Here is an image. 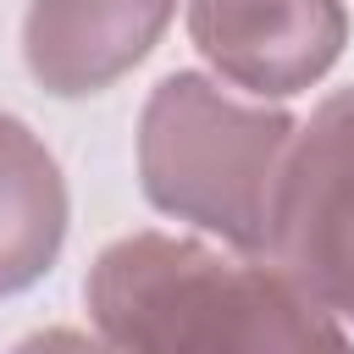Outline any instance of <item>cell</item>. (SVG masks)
<instances>
[{
    "label": "cell",
    "mask_w": 354,
    "mask_h": 354,
    "mask_svg": "<svg viewBox=\"0 0 354 354\" xmlns=\"http://www.w3.org/2000/svg\"><path fill=\"white\" fill-rule=\"evenodd\" d=\"M260 260L315 310L354 332V83L293 127Z\"/></svg>",
    "instance_id": "3957f363"
},
{
    "label": "cell",
    "mask_w": 354,
    "mask_h": 354,
    "mask_svg": "<svg viewBox=\"0 0 354 354\" xmlns=\"http://www.w3.org/2000/svg\"><path fill=\"white\" fill-rule=\"evenodd\" d=\"M83 310L111 348H348V326L293 293L271 266L227 260L177 232H127L83 277Z\"/></svg>",
    "instance_id": "6da1fadb"
},
{
    "label": "cell",
    "mask_w": 354,
    "mask_h": 354,
    "mask_svg": "<svg viewBox=\"0 0 354 354\" xmlns=\"http://www.w3.org/2000/svg\"><path fill=\"white\" fill-rule=\"evenodd\" d=\"M293 127L282 105L232 100L205 72H166L138 111V188L160 216L260 254Z\"/></svg>",
    "instance_id": "7a4b0ae2"
},
{
    "label": "cell",
    "mask_w": 354,
    "mask_h": 354,
    "mask_svg": "<svg viewBox=\"0 0 354 354\" xmlns=\"http://www.w3.org/2000/svg\"><path fill=\"white\" fill-rule=\"evenodd\" d=\"M177 0H28L22 61L55 100H88L122 83L171 28Z\"/></svg>",
    "instance_id": "5b68a950"
},
{
    "label": "cell",
    "mask_w": 354,
    "mask_h": 354,
    "mask_svg": "<svg viewBox=\"0 0 354 354\" xmlns=\"http://www.w3.org/2000/svg\"><path fill=\"white\" fill-rule=\"evenodd\" d=\"M72 221L66 177L50 144L11 111H0V299L28 293L61 260Z\"/></svg>",
    "instance_id": "8992f818"
},
{
    "label": "cell",
    "mask_w": 354,
    "mask_h": 354,
    "mask_svg": "<svg viewBox=\"0 0 354 354\" xmlns=\"http://www.w3.org/2000/svg\"><path fill=\"white\" fill-rule=\"evenodd\" d=\"M194 50L254 100H293L321 83L343 44V0H188Z\"/></svg>",
    "instance_id": "277c9868"
}]
</instances>
